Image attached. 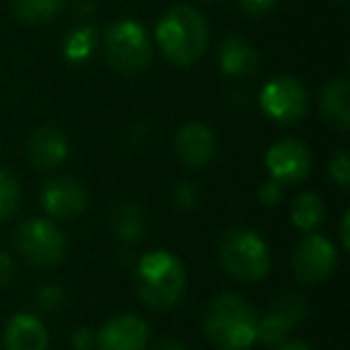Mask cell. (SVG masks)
Returning a JSON list of instances; mask_svg holds the SVG:
<instances>
[{
	"label": "cell",
	"instance_id": "1",
	"mask_svg": "<svg viewBox=\"0 0 350 350\" xmlns=\"http://www.w3.org/2000/svg\"><path fill=\"white\" fill-rule=\"evenodd\" d=\"M257 312L245 297L224 293L204 312V336L219 350H247L257 340Z\"/></svg>",
	"mask_w": 350,
	"mask_h": 350
},
{
	"label": "cell",
	"instance_id": "2",
	"mask_svg": "<svg viewBox=\"0 0 350 350\" xmlns=\"http://www.w3.org/2000/svg\"><path fill=\"white\" fill-rule=\"evenodd\" d=\"M156 41L165 58L178 68L195 65L209 46V25L204 15L190 5H178L165 12L156 27Z\"/></svg>",
	"mask_w": 350,
	"mask_h": 350
},
{
	"label": "cell",
	"instance_id": "3",
	"mask_svg": "<svg viewBox=\"0 0 350 350\" xmlns=\"http://www.w3.org/2000/svg\"><path fill=\"white\" fill-rule=\"evenodd\" d=\"M137 295L151 310H170L185 291V267L175 254L156 250L137 264Z\"/></svg>",
	"mask_w": 350,
	"mask_h": 350
},
{
	"label": "cell",
	"instance_id": "4",
	"mask_svg": "<svg viewBox=\"0 0 350 350\" xmlns=\"http://www.w3.org/2000/svg\"><path fill=\"white\" fill-rule=\"evenodd\" d=\"M103 53L111 68L125 77H137L151 65L154 46L142 25L132 20L113 22L103 31Z\"/></svg>",
	"mask_w": 350,
	"mask_h": 350
},
{
	"label": "cell",
	"instance_id": "5",
	"mask_svg": "<svg viewBox=\"0 0 350 350\" xmlns=\"http://www.w3.org/2000/svg\"><path fill=\"white\" fill-rule=\"evenodd\" d=\"M221 264L233 278L243 283H257L271 269V257L264 240L254 230L230 228L219 245Z\"/></svg>",
	"mask_w": 350,
	"mask_h": 350
},
{
	"label": "cell",
	"instance_id": "6",
	"mask_svg": "<svg viewBox=\"0 0 350 350\" xmlns=\"http://www.w3.org/2000/svg\"><path fill=\"white\" fill-rule=\"evenodd\" d=\"M15 247L34 267H53L65 254V235L49 219H29L15 230Z\"/></svg>",
	"mask_w": 350,
	"mask_h": 350
},
{
	"label": "cell",
	"instance_id": "7",
	"mask_svg": "<svg viewBox=\"0 0 350 350\" xmlns=\"http://www.w3.org/2000/svg\"><path fill=\"white\" fill-rule=\"evenodd\" d=\"M259 103L271 120L281 122V125H293V122L305 118L307 92L297 79L281 75V77H273L264 84L262 94H259Z\"/></svg>",
	"mask_w": 350,
	"mask_h": 350
},
{
	"label": "cell",
	"instance_id": "8",
	"mask_svg": "<svg viewBox=\"0 0 350 350\" xmlns=\"http://www.w3.org/2000/svg\"><path fill=\"white\" fill-rule=\"evenodd\" d=\"M293 271H295L300 283H321L336 271L338 264V254L336 247L321 235H307L297 243L295 252H293Z\"/></svg>",
	"mask_w": 350,
	"mask_h": 350
},
{
	"label": "cell",
	"instance_id": "9",
	"mask_svg": "<svg viewBox=\"0 0 350 350\" xmlns=\"http://www.w3.org/2000/svg\"><path fill=\"white\" fill-rule=\"evenodd\" d=\"M41 206L51 219H77L89 206V192L75 175H55L41 190Z\"/></svg>",
	"mask_w": 350,
	"mask_h": 350
},
{
	"label": "cell",
	"instance_id": "10",
	"mask_svg": "<svg viewBox=\"0 0 350 350\" xmlns=\"http://www.w3.org/2000/svg\"><path fill=\"white\" fill-rule=\"evenodd\" d=\"M267 168L271 180L281 183V185L302 183L312 170V154L305 142L286 137L267 151Z\"/></svg>",
	"mask_w": 350,
	"mask_h": 350
},
{
	"label": "cell",
	"instance_id": "11",
	"mask_svg": "<svg viewBox=\"0 0 350 350\" xmlns=\"http://www.w3.org/2000/svg\"><path fill=\"white\" fill-rule=\"evenodd\" d=\"M307 314V302L295 293H283L276 302H271L269 312L257 319V338L267 345H278L288 336V331L295 329Z\"/></svg>",
	"mask_w": 350,
	"mask_h": 350
},
{
	"label": "cell",
	"instance_id": "12",
	"mask_svg": "<svg viewBox=\"0 0 350 350\" xmlns=\"http://www.w3.org/2000/svg\"><path fill=\"white\" fill-rule=\"evenodd\" d=\"M96 345L98 350H146L149 326L135 314H120L101 326Z\"/></svg>",
	"mask_w": 350,
	"mask_h": 350
},
{
	"label": "cell",
	"instance_id": "13",
	"mask_svg": "<svg viewBox=\"0 0 350 350\" xmlns=\"http://www.w3.org/2000/svg\"><path fill=\"white\" fill-rule=\"evenodd\" d=\"M175 154L190 168L206 165L216 154V135L204 122H187L175 135Z\"/></svg>",
	"mask_w": 350,
	"mask_h": 350
},
{
	"label": "cell",
	"instance_id": "14",
	"mask_svg": "<svg viewBox=\"0 0 350 350\" xmlns=\"http://www.w3.org/2000/svg\"><path fill=\"white\" fill-rule=\"evenodd\" d=\"M68 156V137L58 127H39L27 142V159L36 170H53Z\"/></svg>",
	"mask_w": 350,
	"mask_h": 350
},
{
	"label": "cell",
	"instance_id": "15",
	"mask_svg": "<svg viewBox=\"0 0 350 350\" xmlns=\"http://www.w3.org/2000/svg\"><path fill=\"white\" fill-rule=\"evenodd\" d=\"M5 348L8 350H46L49 348V334L39 317L34 314H15L5 326Z\"/></svg>",
	"mask_w": 350,
	"mask_h": 350
},
{
	"label": "cell",
	"instance_id": "16",
	"mask_svg": "<svg viewBox=\"0 0 350 350\" xmlns=\"http://www.w3.org/2000/svg\"><path fill=\"white\" fill-rule=\"evenodd\" d=\"M319 111L331 127L345 132L350 127V82L348 77H336L326 82L319 98Z\"/></svg>",
	"mask_w": 350,
	"mask_h": 350
},
{
	"label": "cell",
	"instance_id": "17",
	"mask_svg": "<svg viewBox=\"0 0 350 350\" xmlns=\"http://www.w3.org/2000/svg\"><path fill=\"white\" fill-rule=\"evenodd\" d=\"M219 63L228 77H250L259 70V53L250 41L240 36H228L221 44Z\"/></svg>",
	"mask_w": 350,
	"mask_h": 350
},
{
	"label": "cell",
	"instance_id": "18",
	"mask_svg": "<svg viewBox=\"0 0 350 350\" xmlns=\"http://www.w3.org/2000/svg\"><path fill=\"white\" fill-rule=\"evenodd\" d=\"M63 10V0H12V12L27 25H46Z\"/></svg>",
	"mask_w": 350,
	"mask_h": 350
},
{
	"label": "cell",
	"instance_id": "19",
	"mask_svg": "<svg viewBox=\"0 0 350 350\" xmlns=\"http://www.w3.org/2000/svg\"><path fill=\"white\" fill-rule=\"evenodd\" d=\"M321 219H324V204H321L319 195L305 192V195L295 197V202L291 206V221L297 228L310 233L312 228H317L321 224Z\"/></svg>",
	"mask_w": 350,
	"mask_h": 350
},
{
	"label": "cell",
	"instance_id": "20",
	"mask_svg": "<svg viewBox=\"0 0 350 350\" xmlns=\"http://www.w3.org/2000/svg\"><path fill=\"white\" fill-rule=\"evenodd\" d=\"M94 46H96V29H92V27H79V29H75L72 34L68 36V41H65V55H68V60H72V63H79V60H87L89 55H92Z\"/></svg>",
	"mask_w": 350,
	"mask_h": 350
},
{
	"label": "cell",
	"instance_id": "21",
	"mask_svg": "<svg viewBox=\"0 0 350 350\" xmlns=\"http://www.w3.org/2000/svg\"><path fill=\"white\" fill-rule=\"evenodd\" d=\"M20 206V183L10 170L0 168V221L10 219Z\"/></svg>",
	"mask_w": 350,
	"mask_h": 350
},
{
	"label": "cell",
	"instance_id": "22",
	"mask_svg": "<svg viewBox=\"0 0 350 350\" xmlns=\"http://www.w3.org/2000/svg\"><path fill=\"white\" fill-rule=\"evenodd\" d=\"M116 230L122 240H142V235H144L142 211H137L135 206H122L116 216Z\"/></svg>",
	"mask_w": 350,
	"mask_h": 350
},
{
	"label": "cell",
	"instance_id": "23",
	"mask_svg": "<svg viewBox=\"0 0 350 350\" xmlns=\"http://www.w3.org/2000/svg\"><path fill=\"white\" fill-rule=\"evenodd\" d=\"M329 175H331V180H334L336 185L343 187V190L345 187H350V156H348V151H336V154L331 156Z\"/></svg>",
	"mask_w": 350,
	"mask_h": 350
},
{
	"label": "cell",
	"instance_id": "24",
	"mask_svg": "<svg viewBox=\"0 0 350 350\" xmlns=\"http://www.w3.org/2000/svg\"><path fill=\"white\" fill-rule=\"evenodd\" d=\"M63 300H65L63 288H58V286H44V288H39V295H36V305H39L41 310H46V312L58 310V307L63 305Z\"/></svg>",
	"mask_w": 350,
	"mask_h": 350
},
{
	"label": "cell",
	"instance_id": "25",
	"mask_svg": "<svg viewBox=\"0 0 350 350\" xmlns=\"http://www.w3.org/2000/svg\"><path fill=\"white\" fill-rule=\"evenodd\" d=\"M281 195H283V187H281V183H276V180H267V183H262V187H259V200H262V204H267V206L278 204Z\"/></svg>",
	"mask_w": 350,
	"mask_h": 350
},
{
	"label": "cell",
	"instance_id": "26",
	"mask_svg": "<svg viewBox=\"0 0 350 350\" xmlns=\"http://www.w3.org/2000/svg\"><path fill=\"white\" fill-rule=\"evenodd\" d=\"M238 3H240V8L252 17L267 15V12H271L273 5H276V0H238Z\"/></svg>",
	"mask_w": 350,
	"mask_h": 350
},
{
	"label": "cell",
	"instance_id": "27",
	"mask_svg": "<svg viewBox=\"0 0 350 350\" xmlns=\"http://www.w3.org/2000/svg\"><path fill=\"white\" fill-rule=\"evenodd\" d=\"M72 343H75V348H79V350H89L94 343H96V336H94L89 329H77L72 336Z\"/></svg>",
	"mask_w": 350,
	"mask_h": 350
},
{
	"label": "cell",
	"instance_id": "28",
	"mask_svg": "<svg viewBox=\"0 0 350 350\" xmlns=\"http://www.w3.org/2000/svg\"><path fill=\"white\" fill-rule=\"evenodd\" d=\"M15 276V264L8 254H0V286H8Z\"/></svg>",
	"mask_w": 350,
	"mask_h": 350
},
{
	"label": "cell",
	"instance_id": "29",
	"mask_svg": "<svg viewBox=\"0 0 350 350\" xmlns=\"http://www.w3.org/2000/svg\"><path fill=\"white\" fill-rule=\"evenodd\" d=\"M154 350H185V345L178 343V340H173V338H163L156 343Z\"/></svg>",
	"mask_w": 350,
	"mask_h": 350
},
{
	"label": "cell",
	"instance_id": "30",
	"mask_svg": "<svg viewBox=\"0 0 350 350\" xmlns=\"http://www.w3.org/2000/svg\"><path fill=\"white\" fill-rule=\"evenodd\" d=\"M348 221L350 216H343V226H340V240H343V247H350V238H348Z\"/></svg>",
	"mask_w": 350,
	"mask_h": 350
},
{
	"label": "cell",
	"instance_id": "31",
	"mask_svg": "<svg viewBox=\"0 0 350 350\" xmlns=\"http://www.w3.org/2000/svg\"><path fill=\"white\" fill-rule=\"evenodd\" d=\"M278 350H310V345L302 343V340H291V343H283Z\"/></svg>",
	"mask_w": 350,
	"mask_h": 350
},
{
	"label": "cell",
	"instance_id": "32",
	"mask_svg": "<svg viewBox=\"0 0 350 350\" xmlns=\"http://www.w3.org/2000/svg\"><path fill=\"white\" fill-rule=\"evenodd\" d=\"M340 3H345V0H340Z\"/></svg>",
	"mask_w": 350,
	"mask_h": 350
}]
</instances>
